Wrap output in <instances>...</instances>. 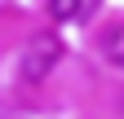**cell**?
Listing matches in <instances>:
<instances>
[{
  "instance_id": "1",
  "label": "cell",
  "mask_w": 124,
  "mask_h": 119,
  "mask_svg": "<svg viewBox=\"0 0 124 119\" xmlns=\"http://www.w3.org/2000/svg\"><path fill=\"white\" fill-rule=\"evenodd\" d=\"M58 57H62V40H58L53 31L31 35L27 53H22V79H27V84H40V79L58 66Z\"/></svg>"
},
{
  "instance_id": "2",
  "label": "cell",
  "mask_w": 124,
  "mask_h": 119,
  "mask_svg": "<svg viewBox=\"0 0 124 119\" xmlns=\"http://www.w3.org/2000/svg\"><path fill=\"white\" fill-rule=\"evenodd\" d=\"M98 9H102V0H49L53 22H89Z\"/></svg>"
},
{
  "instance_id": "3",
  "label": "cell",
  "mask_w": 124,
  "mask_h": 119,
  "mask_svg": "<svg viewBox=\"0 0 124 119\" xmlns=\"http://www.w3.org/2000/svg\"><path fill=\"white\" fill-rule=\"evenodd\" d=\"M98 49H102V57H106L115 71H124V22L106 26V31L98 35Z\"/></svg>"
}]
</instances>
